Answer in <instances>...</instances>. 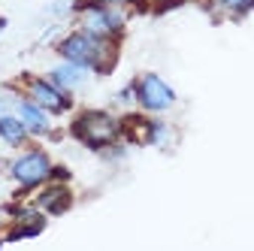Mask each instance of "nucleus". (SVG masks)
<instances>
[{"label":"nucleus","mask_w":254,"mask_h":251,"mask_svg":"<svg viewBox=\"0 0 254 251\" xmlns=\"http://www.w3.org/2000/svg\"><path fill=\"white\" fill-rule=\"evenodd\" d=\"M52 154L37 145V142H30L24 148H18V154H12V158L6 161V176L12 179V185L18 188L21 194H34L37 188H43L52 176Z\"/></svg>","instance_id":"4"},{"label":"nucleus","mask_w":254,"mask_h":251,"mask_svg":"<svg viewBox=\"0 0 254 251\" xmlns=\"http://www.w3.org/2000/svg\"><path fill=\"white\" fill-rule=\"evenodd\" d=\"M18 85H21V91H24V97H30L34 103H40L43 109H49L55 118L70 115V112L76 109V97H73V94H67L64 88H58L46 73H43V76H40V73H24V76L18 79Z\"/></svg>","instance_id":"6"},{"label":"nucleus","mask_w":254,"mask_h":251,"mask_svg":"<svg viewBox=\"0 0 254 251\" xmlns=\"http://www.w3.org/2000/svg\"><path fill=\"white\" fill-rule=\"evenodd\" d=\"M197 3H203V6H212V0H197Z\"/></svg>","instance_id":"19"},{"label":"nucleus","mask_w":254,"mask_h":251,"mask_svg":"<svg viewBox=\"0 0 254 251\" xmlns=\"http://www.w3.org/2000/svg\"><path fill=\"white\" fill-rule=\"evenodd\" d=\"M148 3H151V9H154V12H170V9L182 6L185 0H148Z\"/></svg>","instance_id":"18"},{"label":"nucleus","mask_w":254,"mask_h":251,"mask_svg":"<svg viewBox=\"0 0 254 251\" xmlns=\"http://www.w3.org/2000/svg\"><path fill=\"white\" fill-rule=\"evenodd\" d=\"M49 182H73V173H70V167H64V164H55L52 167V176H49Z\"/></svg>","instance_id":"17"},{"label":"nucleus","mask_w":254,"mask_h":251,"mask_svg":"<svg viewBox=\"0 0 254 251\" xmlns=\"http://www.w3.org/2000/svg\"><path fill=\"white\" fill-rule=\"evenodd\" d=\"M70 136L91 148V151H103L115 142L124 139V127H121V115L109 112V109H79L70 118Z\"/></svg>","instance_id":"3"},{"label":"nucleus","mask_w":254,"mask_h":251,"mask_svg":"<svg viewBox=\"0 0 254 251\" xmlns=\"http://www.w3.org/2000/svg\"><path fill=\"white\" fill-rule=\"evenodd\" d=\"M15 115L24 121L27 133L34 136V139H55V136H58L55 115H52L49 109H43L40 103H34L30 97H24V91H21V100H18V106H15Z\"/></svg>","instance_id":"8"},{"label":"nucleus","mask_w":254,"mask_h":251,"mask_svg":"<svg viewBox=\"0 0 254 251\" xmlns=\"http://www.w3.org/2000/svg\"><path fill=\"white\" fill-rule=\"evenodd\" d=\"M212 6L224 15V18L239 21V18H245V15L254 12V0H212Z\"/></svg>","instance_id":"12"},{"label":"nucleus","mask_w":254,"mask_h":251,"mask_svg":"<svg viewBox=\"0 0 254 251\" xmlns=\"http://www.w3.org/2000/svg\"><path fill=\"white\" fill-rule=\"evenodd\" d=\"M0 142H3L6 148H15V151H18V148L37 142V139L27 133L24 121H21L15 112H9V115H0Z\"/></svg>","instance_id":"10"},{"label":"nucleus","mask_w":254,"mask_h":251,"mask_svg":"<svg viewBox=\"0 0 254 251\" xmlns=\"http://www.w3.org/2000/svg\"><path fill=\"white\" fill-rule=\"evenodd\" d=\"M73 3H76V0H52V3L46 6V15L49 18H67V15H73Z\"/></svg>","instance_id":"15"},{"label":"nucleus","mask_w":254,"mask_h":251,"mask_svg":"<svg viewBox=\"0 0 254 251\" xmlns=\"http://www.w3.org/2000/svg\"><path fill=\"white\" fill-rule=\"evenodd\" d=\"M0 170H6V161H0Z\"/></svg>","instance_id":"20"},{"label":"nucleus","mask_w":254,"mask_h":251,"mask_svg":"<svg viewBox=\"0 0 254 251\" xmlns=\"http://www.w3.org/2000/svg\"><path fill=\"white\" fill-rule=\"evenodd\" d=\"M118 49H121V43L100 40V37L88 34V30H82V27H73V30H67V34H61L58 43H55V55L58 58L88 67L94 76H109L115 70Z\"/></svg>","instance_id":"1"},{"label":"nucleus","mask_w":254,"mask_h":251,"mask_svg":"<svg viewBox=\"0 0 254 251\" xmlns=\"http://www.w3.org/2000/svg\"><path fill=\"white\" fill-rule=\"evenodd\" d=\"M100 3H115V6H127L130 12H148L151 3L148 0H100Z\"/></svg>","instance_id":"16"},{"label":"nucleus","mask_w":254,"mask_h":251,"mask_svg":"<svg viewBox=\"0 0 254 251\" xmlns=\"http://www.w3.org/2000/svg\"><path fill=\"white\" fill-rule=\"evenodd\" d=\"M30 203H34L40 212H46L49 218H58V215H67L76 203L73 191L67 182H46L43 188H37L34 197H30Z\"/></svg>","instance_id":"7"},{"label":"nucleus","mask_w":254,"mask_h":251,"mask_svg":"<svg viewBox=\"0 0 254 251\" xmlns=\"http://www.w3.org/2000/svg\"><path fill=\"white\" fill-rule=\"evenodd\" d=\"M18 100H21V85H18V82H6V85H0V115L15 112Z\"/></svg>","instance_id":"13"},{"label":"nucleus","mask_w":254,"mask_h":251,"mask_svg":"<svg viewBox=\"0 0 254 251\" xmlns=\"http://www.w3.org/2000/svg\"><path fill=\"white\" fill-rule=\"evenodd\" d=\"M130 9L127 6H115V3H100V0H76L73 3V21L76 27L88 30V34L100 37V40H112L121 43L130 24Z\"/></svg>","instance_id":"2"},{"label":"nucleus","mask_w":254,"mask_h":251,"mask_svg":"<svg viewBox=\"0 0 254 251\" xmlns=\"http://www.w3.org/2000/svg\"><path fill=\"white\" fill-rule=\"evenodd\" d=\"M49 215H37L30 221H9V230L3 233V242H18V239H34L46 230Z\"/></svg>","instance_id":"11"},{"label":"nucleus","mask_w":254,"mask_h":251,"mask_svg":"<svg viewBox=\"0 0 254 251\" xmlns=\"http://www.w3.org/2000/svg\"><path fill=\"white\" fill-rule=\"evenodd\" d=\"M115 106L121 109H136V94H133V82H127L121 91H115V97H112Z\"/></svg>","instance_id":"14"},{"label":"nucleus","mask_w":254,"mask_h":251,"mask_svg":"<svg viewBox=\"0 0 254 251\" xmlns=\"http://www.w3.org/2000/svg\"><path fill=\"white\" fill-rule=\"evenodd\" d=\"M0 245H6V242H3V233H0Z\"/></svg>","instance_id":"21"},{"label":"nucleus","mask_w":254,"mask_h":251,"mask_svg":"<svg viewBox=\"0 0 254 251\" xmlns=\"http://www.w3.org/2000/svg\"><path fill=\"white\" fill-rule=\"evenodd\" d=\"M136 94V109L145 115H167L176 109L179 94L161 73H139L130 79Z\"/></svg>","instance_id":"5"},{"label":"nucleus","mask_w":254,"mask_h":251,"mask_svg":"<svg viewBox=\"0 0 254 251\" xmlns=\"http://www.w3.org/2000/svg\"><path fill=\"white\" fill-rule=\"evenodd\" d=\"M46 76L58 85V88H64L67 94H76L82 91V88H88V82L94 79V73L88 70V67H82V64H73V61H64V58H58L55 64L46 70Z\"/></svg>","instance_id":"9"}]
</instances>
